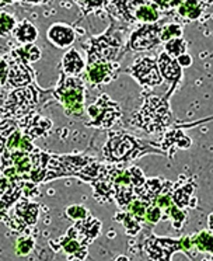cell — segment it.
Returning <instances> with one entry per match:
<instances>
[{"instance_id":"1","label":"cell","mask_w":213,"mask_h":261,"mask_svg":"<svg viewBox=\"0 0 213 261\" xmlns=\"http://www.w3.org/2000/svg\"><path fill=\"white\" fill-rule=\"evenodd\" d=\"M177 89L170 87L166 94H146L139 111L132 115L130 125L147 134H164L174 124V115L170 107V98Z\"/></svg>"},{"instance_id":"2","label":"cell","mask_w":213,"mask_h":261,"mask_svg":"<svg viewBox=\"0 0 213 261\" xmlns=\"http://www.w3.org/2000/svg\"><path fill=\"white\" fill-rule=\"evenodd\" d=\"M146 154L166 156L157 143L145 141L125 130H110L108 141L102 148V156L107 162L114 165H122Z\"/></svg>"},{"instance_id":"3","label":"cell","mask_w":213,"mask_h":261,"mask_svg":"<svg viewBox=\"0 0 213 261\" xmlns=\"http://www.w3.org/2000/svg\"><path fill=\"white\" fill-rule=\"evenodd\" d=\"M87 49V65L94 62H115L123 55L122 29L111 24L105 33L90 38Z\"/></svg>"},{"instance_id":"4","label":"cell","mask_w":213,"mask_h":261,"mask_svg":"<svg viewBox=\"0 0 213 261\" xmlns=\"http://www.w3.org/2000/svg\"><path fill=\"white\" fill-rule=\"evenodd\" d=\"M54 96L65 107V113L72 117H82L84 113V82L77 76H66L61 72Z\"/></svg>"},{"instance_id":"5","label":"cell","mask_w":213,"mask_h":261,"mask_svg":"<svg viewBox=\"0 0 213 261\" xmlns=\"http://www.w3.org/2000/svg\"><path fill=\"white\" fill-rule=\"evenodd\" d=\"M87 114L91 119L86 122L87 126L110 129L121 119L122 110L121 106L117 101L111 100L108 94H100L94 104H91L87 108Z\"/></svg>"},{"instance_id":"6","label":"cell","mask_w":213,"mask_h":261,"mask_svg":"<svg viewBox=\"0 0 213 261\" xmlns=\"http://www.w3.org/2000/svg\"><path fill=\"white\" fill-rule=\"evenodd\" d=\"M136 250L139 253H143L147 261H171V255L174 253H184L181 238H157L154 234L146 236Z\"/></svg>"},{"instance_id":"7","label":"cell","mask_w":213,"mask_h":261,"mask_svg":"<svg viewBox=\"0 0 213 261\" xmlns=\"http://www.w3.org/2000/svg\"><path fill=\"white\" fill-rule=\"evenodd\" d=\"M162 24H142L135 30L129 37L128 44L123 48V54L126 52H145L150 51L154 46L162 44L160 34H162Z\"/></svg>"},{"instance_id":"8","label":"cell","mask_w":213,"mask_h":261,"mask_svg":"<svg viewBox=\"0 0 213 261\" xmlns=\"http://www.w3.org/2000/svg\"><path fill=\"white\" fill-rule=\"evenodd\" d=\"M126 72L143 89H154L164 82L157 68V58L154 57L138 58L134 65L126 69Z\"/></svg>"},{"instance_id":"9","label":"cell","mask_w":213,"mask_h":261,"mask_svg":"<svg viewBox=\"0 0 213 261\" xmlns=\"http://www.w3.org/2000/svg\"><path fill=\"white\" fill-rule=\"evenodd\" d=\"M196 181L195 177L192 176H179L178 181L174 182L171 199L175 206L179 210H195L198 206V198L195 195Z\"/></svg>"},{"instance_id":"10","label":"cell","mask_w":213,"mask_h":261,"mask_svg":"<svg viewBox=\"0 0 213 261\" xmlns=\"http://www.w3.org/2000/svg\"><path fill=\"white\" fill-rule=\"evenodd\" d=\"M38 101V94L33 86H25L21 90H16L11 93L7 101L5 104V108L14 117H22L24 114L31 111V108Z\"/></svg>"},{"instance_id":"11","label":"cell","mask_w":213,"mask_h":261,"mask_svg":"<svg viewBox=\"0 0 213 261\" xmlns=\"http://www.w3.org/2000/svg\"><path fill=\"white\" fill-rule=\"evenodd\" d=\"M157 145L164 152L166 158L173 160L174 154L178 149L185 150L192 146V139L185 134L184 129L171 126V129H167L164 134H162L160 143H157Z\"/></svg>"},{"instance_id":"12","label":"cell","mask_w":213,"mask_h":261,"mask_svg":"<svg viewBox=\"0 0 213 261\" xmlns=\"http://www.w3.org/2000/svg\"><path fill=\"white\" fill-rule=\"evenodd\" d=\"M119 63L118 62H94L87 65V79L93 87L101 85H108L112 80L117 79L119 73Z\"/></svg>"},{"instance_id":"13","label":"cell","mask_w":213,"mask_h":261,"mask_svg":"<svg viewBox=\"0 0 213 261\" xmlns=\"http://www.w3.org/2000/svg\"><path fill=\"white\" fill-rule=\"evenodd\" d=\"M11 58H13V62L9 63V76H7L6 85L11 87H25L31 85L34 80V73L33 69L28 66V62L17 57L14 52L11 54Z\"/></svg>"},{"instance_id":"14","label":"cell","mask_w":213,"mask_h":261,"mask_svg":"<svg viewBox=\"0 0 213 261\" xmlns=\"http://www.w3.org/2000/svg\"><path fill=\"white\" fill-rule=\"evenodd\" d=\"M157 68L162 74L163 80H167L170 83V87L178 89L184 72H182V68L179 66L175 58L170 57L166 52H162L157 58Z\"/></svg>"},{"instance_id":"15","label":"cell","mask_w":213,"mask_h":261,"mask_svg":"<svg viewBox=\"0 0 213 261\" xmlns=\"http://www.w3.org/2000/svg\"><path fill=\"white\" fill-rule=\"evenodd\" d=\"M37 218H38V204L30 202L28 198L20 199L17 202L14 206V221L20 223L18 230L35 225Z\"/></svg>"},{"instance_id":"16","label":"cell","mask_w":213,"mask_h":261,"mask_svg":"<svg viewBox=\"0 0 213 261\" xmlns=\"http://www.w3.org/2000/svg\"><path fill=\"white\" fill-rule=\"evenodd\" d=\"M48 40L58 48H67L76 40V34L72 27L66 24H54L48 30Z\"/></svg>"},{"instance_id":"17","label":"cell","mask_w":213,"mask_h":261,"mask_svg":"<svg viewBox=\"0 0 213 261\" xmlns=\"http://www.w3.org/2000/svg\"><path fill=\"white\" fill-rule=\"evenodd\" d=\"M22 128H24V135H27L31 141L34 138H38L41 135H44L46 130L50 128V121H48L46 118H42L39 115H28L25 118H22L21 121Z\"/></svg>"},{"instance_id":"18","label":"cell","mask_w":213,"mask_h":261,"mask_svg":"<svg viewBox=\"0 0 213 261\" xmlns=\"http://www.w3.org/2000/svg\"><path fill=\"white\" fill-rule=\"evenodd\" d=\"M162 12L160 9L153 3V0H146L145 3H142L134 13L135 23L142 24H153L157 23L160 20Z\"/></svg>"},{"instance_id":"19","label":"cell","mask_w":213,"mask_h":261,"mask_svg":"<svg viewBox=\"0 0 213 261\" xmlns=\"http://www.w3.org/2000/svg\"><path fill=\"white\" fill-rule=\"evenodd\" d=\"M206 7L207 5L202 0H185L177 7V14L185 21H195L201 18Z\"/></svg>"},{"instance_id":"20","label":"cell","mask_w":213,"mask_h":261,"mask_svg":"<svg viewBox=\"0 0 213 261\" xmlns=\"http://www.w3.org/2000/svg\"><path fill=\"white\" fill-rule=\"evenodd\" d=\"M164 186V178L160 177H151V178H146L145 184L136 191V198H140L150 205L151 201L156 198L160 194Z\"/></svg>"},{"instance_id":"21","label":"cell","mask_w":213,"mask_h":261,"mask_svg":"<svg viewBox=\"0 0 213 261\" xmlns=\"http://www.w3.org/2000/svg\"><path fill=\"white\" fill-rule=\"evenodd\" d=\"M84 68L86 63L83 62V59L76 49H70L65 54L62 59V72L66 76H78Z\"/></svg>"},{"instance_id":"22","label":"cell","mask_w":213,"mask_h":261,"mask_svg":"<svg viewBox=\"0 0 213 261\" xmlns=\"http://www.w3.org/2000/svg\"><path fill=\"white\" fill-rule=\"evenodd\" d=\"M13 35L16 37V40L21 44H33L34 41L38 37V30L33 23H30L28 20H24L21 23H18L13 30Z\"/></svg>"},{"instance_id":"23","label":"cell","mask_w":213,"mask_h":261,"mask_svg":"<svg viewBox=\"0 0 213 261\" xmlns=\"http://www.w3.org/2000/svg\"><path fill=\"white\" fill-rule=\"evenodd\" d=\"M195 253H203V254H213V232L212 230H201L191 236Z\"/></svg>"},{"instance_id":"24","label":"cell","mask_w":213,"mask_h":261,"mask_svg":"<svg viewBox=\"0 0 213 261\" xmlns=\"http://www.w3.org/2000/svg\"><path fill=\"white\" fill-rule=\"evenodd\" d=\"M114 221L119 222V223H122L123 227H125V230L128 233L129 236H136L138 233L142 232V229H143V223L139 222L136 218L129 214L128 211H122L119 210L114 215Z\"/></svg>"},{"instance_id":"25","label":"cell","mask_w":213,"mask_h":261,"mask_svg":"<svg viewBox=\"0 0 213 261\" xmlns=\"http://www.w3.org/2000/svg\"><path fill=\"white\" fill-rule=\"evenodd\" d=\"M164 212V221L166 219H171V226L175 230H182L188 219V211L179 210L178 206L175 205H170L167 210L163 211Z\"/></svg>"},{"instance_id":"26","label":"cell","mask_w":213,"mask_h":261,"mask_svg":"<svg viewBox=\"0 0 213 261\" xmlns=\"http://www.w3.org/2000/svg\"><path fill=\"white\" fill-rule=\"evenodd\" d=\"M187 48H188V42L184 40V37H181V38H174V40H170L167 41V42H164V52L173 58H178L179 55L185 54V52H187Z\"/></svg>"},{"instance_id":"27","label":"cell","mask_w":213,"mask_h":261,"mask_svg":"<svg viewBox=\"0 0 213 261\" xmlns=\"http://www.w3.org/2000/svg\"><path fill=\"white\" fill-rule=\"evenodd\" d=\"M13 52L16 54L17 57L21 58L22 61H25V62H37L41 58L39 48L37 45H34V44H24V46L17 48Z\"/></svg>"},{"instance_id":"28","label":"cell","mask_w":213,"mask_h":261,"mask_svg":"<svg viewBox=\"0 0 213 261\" xmlns=\"http://www.w3.org/2000/svg\"><path fill=\"white\" fill-rule=\"evenodd\" d=\"M184 35V29L182 25L178 23H170L164 24L162 27V34H160V41L163 44L167 42L170 40H174V38H181Z\"/></svg>"},{"instance_id":"29","label":"cell","mask_w":213,"mask_h":261,"mask_svg":"<svg viewBox=\"0 0 213 261\" xmlns=\"http://www.w3.org/2000/svg\"><path fill=\"white\" fill-rule=\"evenodd\" d=\"M164 219V212L160 210L156 205L150 204L146 210V216H145V226H149V229L154 226L156 223Z\"/></svg>"},{"instance_id":"30","label":"cell","mask_w":213,"mask_h":261,"mask_svg":"<svg viewBox=\"0 0 213 261\" xmlns=\"http://www.w3.org/2000/svg\"><path fill=\"white\" fill-rule=\"evenodd\" d=\"M16 27V18L6 12H0V37H7Z\"/></svg>"},{"instance_id":"31","label":"cell","mask_w":213,"mask_h":261,"mask_svg":"<svg viewBox=\"0 0 213 261\" xmlns=\"http://www.w3.org/2000/svg\"><path fill=\"white\" fill-rule=\"evenodd\" d=\"M66 215L73 219V221H84V219H87L90 218V212L89 210L83 206V205H72V206H69L66 210Z\"/></svg>"},{"instance_id":"32","label":"cell","mask_w":213,"mask_h":261,"mask_svg":"<svg viewBox=\"0 0 213 261\" xmlns=\"http://www.w3.org/2000/svg\"><path fill=\"white\" fill-rule=\"evenodd\" d=\"M76 3L83 10L84 16H87L90 12H93L95 9H101V7L107 6L108 0H76Z\"/></svg>"},{"instance_id":"33","label":"cell","mask_w":213,"mask_h":261,"mask_svg":"<svg viewBox=\"0 0 213 261\" xmlns=\"http://www.w3.org/2000/svg\"><path fill=\"white\" fill-rule=\"evenodd\" d=\"M34 249V240L31 238H20L16 243V254L17 255H27L31 250Z\"/></svg>"},{"instance_id":"34","label":"cell","mask_w":213,"mask_h":261,"mask_svg":"<svg viewBox=\"0 0 213 261\" xmlns=\"http://www.w3.org/2000/svg\"><path fill=\"white\" fill-rule=\"evenodd\" d=\"M213 115L210 117H206V118L198 119V121H191V122H182V121H174L173 126L174 128H179V129H190V128H196L199 125L207 124V122H212Z\"/></svg>"},{"instance_id":"35","label":"cell","mask_w":213,"mask_h":261,"mask_svg":"<svg viewBox=\"0 0 213 261\" xmlns=\"http://www.w3.org/2000/svg\"><path fill=\"white\" fill-rule=\"evenodd\" d=\"M17 130V124L13 121V119H5V121H2L0 122V137L7 138L10 137L13 132H16Z\"/></svg>"},{"instance_id":"36","label":"cell","mask_w":213,"mask_h":261,"mask_svg":"<svg viewBox=\"0 0 213 261\" xmlns=\"http://www.w3.org/2000/svg\"><path fill=\"white\" fill-rule=\"evenodd\" d=\"M185 2V0H153V3L156 5L160 10H173Z\"/></svg>"},{"instance_id":"37","label":"cell","mask_w":213,"mask_h":261,"mask_svg":"<svg viewBox=\"0 0 213 261\" xmlns=\"http://www.w3.org/2000/svg\"><path fill=\"white\" fill-rule=\"evenodd\" d=\"M9 76V63L3 58H0V86H6Z\"/></svg>"},{"instance_id":"38","label":"cell","mask_w":213,"mask_h":261,"mask_svg":"<svg viewBox=\"0 0 213 261\" xmlns=\"http://www.w3.org/2000/svg\"><path fill=\"white\" fill-rule=\"evenodd\" d=\"M177 59V62H178V65L181 66L182 69L185 68H190L191 65L194 63V59H192V57H191L190 54H182V55H179L178 58H175Z\"/></svg>"},{"instance_id":"39","label":"cell","mask_w":213,"mask_h":261,"mask_svg":"<svg viewBox=\"0 0 213 261\" xmlns=\"http://www.w3.org/2000/svg\"><path fill=\"white\" fill-rule=\"evenodd\" d=\"M22 3H28V5H39V3H45L48 0H21Z\"/></svg>"},{"instance_id":"40","label":"cell","mask_w":213,"mask_h":261,"mask_svg":"<svg viewBox=\"0 0 213 261\" xmlns=\"http://www.w3.org/2000/svg\"><path fill=\"white\" fill-rule=\"evenodd\" d=\"M207 229L213 232V212L210 214V215L207 216Z\"/></svg>"},{"instance_id":"41","label":"cell","mask_w":213,"mask_h":261,"mask_svg":"<svg viewBox=\"0 0 213 261\" xmlns=\"http://www.w3.org/2000/svg\"><path fill=\"white\" fill-rule=\"evenodd\" d=\"M5 148H6V139L5 138L0 137V154L5 152Z\"/></svg>"},{"instance_id":"42","label":"cell","mask_w":213,"mask_h":261,"mask_svg":"<svg viewBox=\"0 0 213 261\" xmlns=\"http://www.w3.org/2000/svg\"><path fill=\"white\" fill-rule=\"evenodd\" d=\"M115 261H129V260L126 255H119V257H117V260Z\"/></svg>"},{"instance_id":"43","label":"cell","mask_w":213,"mask_h":261,"mask_svg":"<svg viewBox=\"0 0 213 261\" xmlns=\"http://www.w3.org/2000/svg\"><path fill=\"white\" fill-rule=\"evenodd\" d=\"M201 261H213V258L209 255V257H205V258H202Z\"/></svg>"},{"instance_id":"44","label":"cell","mask_w":213,"mask_h":261,"mask_svg":"<svg viewBox=\"0 0 213 261\" xmlns=\"http://www.w3.org/2000/svg\"><path fill=\"white\" fill-rule=\"evenodd\" d=\"M0 2H3V3H13V2H18V0H0Z\"/></svg>"},{"instance_id":"45","label":"cell","mask_w":213,"mask_h":261,"mask_svg":"<svg viewBox=\"0 0 213 261\" xmlns=\"http://www.w3.org/2000/svg\"><path fill=\"white\" fill-rule=\"evenodd\" d=\"M203 3H206V5H210V3H213V0H202Z\"/></svg>"},{"instance_id":"46","label":"cell","mask_w":213,"mask_h":261,"mask_svg":"<svg viewBox=\"0 0 213 261\" xmlns=\"http://www.w3.org/2000/svg\"><path fill=\"white\" fill-rule=\"evenodd\" d=\"M210 257H212V258H213V254H212V255H210Z\"/></svg>"}]
</instances>
